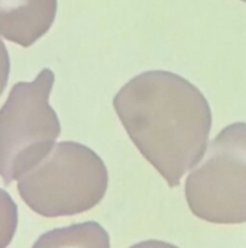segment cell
I'll return each instance as SVG.
<instances>
[{
    "instance_id": "obj_1",
    "label": "cell",
    "mask_w": 246,
    "mask_h": 248,
    "mask_svg": "<svg viewBox=\"0 0 246 248\" xmlns=\"http://www.w3.org/2000/svg\"><path fill=\"white\" fill-rule=\"evenodd\" d=\"M113 108L135 147L170 187L180 186L204 158L212 109L187 78L164 70L141 73L116 93Z\"/></svg>"
},
{
    "instance_id": "obj_2",
    "label": "cell",
    "mask_w": 246,
    "mask_h": 248,
    "mask_svg": "<svg viewBox=\"0 0 246 248\" xmlns=\"http://www.w3.org/2000/svg\"><path fill=\"white\" fill-rule=\"evenodd\" d=\"M107 186L109 171L99 154L80 142L62 141L19 180L17 192L35 214L58 218L93 209Z\"/></svg>"
},
{
    "instance_id": "obj_3",
    "label": "cell",
    "mask_w": 246,
    "mask_h": 248,
    "mask_svg": "<svg viewBox=\"0 0 246 248\" xmlns=\"http://www.w3.org/2000/svg\"><path fill=\"white\" fill-rule=\"evenodd\" d=\"M54 81L52 70L43 68L33 81L16 83L0 109V176L6 185L20 180L55 147L61 124L49 105Z\"/></svg>"
},
{
    "instance_id": "obj_4",
    "label": "cell",
    "mask_w": 246,
    "mask_h": 248,
    "mask_svg": "<svg viewBox=\"0 0 246 248\" xmlns=\"http://www.w3.org/2000/svg\"><path fill=\"white\" fill-rule=\"evenodd\" d=\"M186 201L197 218L212 224L246 222V124L223 128L204 160L186 180Z\"/></svg>"
},
{
    "instance_id": "obj_5",
    "label": "cell",
    "mask_w": 246,
    "mask_h": 248,
    "mask_svg": "<svg viewBox=\"0 0 246 248\" xmlns=\"http://www.w3.org/2000/svg\"><path fill=\"white\" fill-rule=\"evenodd\" d=\"M55 16L57 0H0V35L28 48L51 29Z\"/></svg>"
},
{
    "instance_id": "obj_6",
    "label": "cell",
    "mask_w": 246,
    "mask_h": 248,
    "mask_svg": "<svg viewBox=\"0 0 246 248\" xmlns=\"http://www.w3.org/2000/svg\"><path fill=\"white\" fill-rule=\"evenodd\" d=\"M32 248H110V237L99 222L86 221L42 234Z\"/></svg>"
},
{
    "instance_id": "obj_7",
    "label": "cell",
    "mask_w": 246,
    "mask_h": 248,
    "mask_svg": "<svg viewBox=\"0 0 246 248\" xmlns=\"http://www.w3.org/2000/svg\"><path fill=\"white\" fill-rule=\"evenodd\" d=\"M17 228V206L12 196L0 187V248L10 246Z\"/></svg>"
},
{
    "instance_id": "obj_8",
    "label": "cell",
    "mask_w": 246,
    "mask_h": 248,
    "mask_svg": "<svg viewBox=\"0 0 246 248\" xmlns=\"http://www.w3.org/2000/svg\"><path fill=\"white\" fill-rule=\"evenodd\" d=\"M9 74H10V58H9L7 48L0 39V96L7 84Z\"/></svg>"
},
{
    "instance_id": "obj_9",
    "label": "cell",
    "mask_w": 246,
    "mask_h": 248,
    "mask_svg": "<svg viewBox=\"0 0 246 248\" xmlns=\"http://www.w3.org/2000/svg\"><path fill=\"white\" fill-rule=\"evenodd\" d=\"M129 248H178L174 244H170V243H165V241H159V240H148V241H142V243H138L135 246Z\"/></svg>"
},
{
    "instance_id": "obj_10",
    "label": "cell",
    "mask_w": 246,
    "mask_h": 248,
    "mask_svg": "<svg viewBox=\"0 0 246 248\" xmlns=\"http://www.w3.org/2000/svg\"><path fill=\"white\" fill-rule=\"evenodd\" d=\"M242 1H245V3H246V0H242Z\"/></svg>"
}]
</instances>
